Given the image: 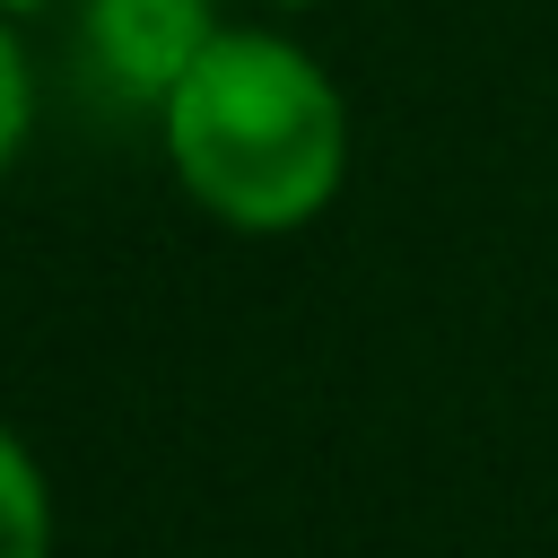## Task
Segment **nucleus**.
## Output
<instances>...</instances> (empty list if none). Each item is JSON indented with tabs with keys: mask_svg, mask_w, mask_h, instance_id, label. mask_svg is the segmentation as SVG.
Segmentation results:
<instances>
[{
	"mask_svg": "<svg viewBox=\"0 0 558 558\" xmlns=\"http://www.w3.org/2000/svg\"><path fill=\"white\" fill-rule=\"evenodd\" d=\"M26 9H52V0H0V17H26Z\"/></svg>",
	"mask_w": 558,
	"mask_h": 558,
	"instance_id": "39448f33",
	"label": "nucleus"
},
{
	"mask_svg": "<svg viewBox=\"0 0 558 558\" xmlns=\"http://www.w3.org/2000/svg\"><path fill=\"white\" fill-rule=\"evenodd\" d=\"M218 44L209 0H78V61L113 105H166Z\"/></svg>",
	"mask_w": 558,
	"mask_h": 558,
	"instance_id": "f03ea898",
	"label": "nucleus"
},
{
	"mask_svg": "<svg viewBox=\"0 0 558 558\" xmlns=\"http://www.w3.org/2000/svg\"><path fill=\"white\" fill-rule=\"evenodd\" d=\"M174 183L235 235H288L349 174V105L331 70L262 26H218L192 78L157 105Z\"/></svg>",
	"mask_w": 558,
	"mask_h": 558,
	"instance_id": "f257e3e1",
	"label": "nucleus"
},
{
	"mask_svg": "<svg viewBox=\"0 0 558 558\" xmlns=\"http://www.w3.org/2000/svg\"><path fill=\"white\" fill-rule=\"evenodd\" d=\"M288 9H296V0H288Z\"/></svg>",
	"mask_w": 558,
	"mask_h": 558,
	"instance_id": "423d86ee",
	"label": "nucleus"
},
{
	"mask_svg": "<svg viewBox=\"0 0 558 558\" xmlns=\"http://www.w3.org/2000/svg\"><path fill=\"white\" fill-rule=\"evenodd\" d=\"M26 131H35V70H26V52H17V35L0 17V174L17 166Z\"/></svg>",
	"mask_w": 558,
	"mask_h": 558,
	"instance_id": "20e7f679",
	"label": "nucleus"
},
{
	"mask_svg": "<svg viewBox=\"0 0 558 558\" xmlns=\"http://www.w3.org/2000/svg\"><path fill=\"white\" fill-rule=\"evenodd\" d=\"M0 558H52V488L17 427H0Z\"/></svg>",
	"mask_w": 558,
	"mask_h": 558,
	"instance_id": "7ed1b4c3",
	"label": "nucleus"
}]
</instances>
